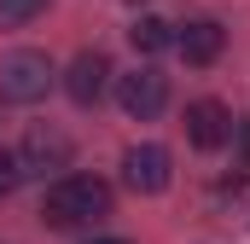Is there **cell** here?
I'll list each match as a JSON object with an SVG mask.
<instances>
[{
    "label": "cell",
    "mask_w": 250,
    "mask_h": 244,
    "mask_svg": "<svg viewBox=\"0 0 250 244\" xmlns=\"http://www.w3.org/2000/svg\"><path fill=\"white\" fill-rule=\"evenodd\" d=\"M99 215H111V186L99 175H59L41 198V227H53V233L93 227Z\"/></svg>",
    "instance_id": "1"
},
{
    "label": "cell",
    "mask_w": 250,
    "mask_h": 244,
    "mask_svg": "<svg viewBox=\"0 0 250 244\" xmlns=\"http://www.w3.org/2000/svg\"><path fill=\"white\" fill-rule=\"evenodd\" d=\"M47 87H53V64H47V53L18 47L12 59L0 64V99H6V105H35V99H47Z\"/></svg>",
    "instance_id": "2"
},
{
    "label": "cell",
    "mask_w": 250,
    "mask_h": 244,
    "mask_svg": "<svg viewBox=\"0 0 250 244\" xmlns=\"http://www.w3.org/2000/svg\"><path fill=\"white\" fill-rule=\"evenodd\" d=\"M117 99H123V111H128V117L151 122L163 105H169V76L146 64V70H134V76H123V81H117Z\"/></svg>",
    "instance_id": "3"
},
{
    "label": "cell",
    "mask_w": 250,
    "mask_h": 244,
    "mask_svg": "<svg viewBox=\"0 0 250 244\" xmlns=\"http://www.w3.org/2000/svg\"><path fill=\"white\" fill-rule=\"evenodd\" d=\"M187 140L198 151H221V145L233 140V111H227L221 99H192L187 105Z\"/></svg>",
    "instance_id": "4"
},
{
    "label": "cell",
    "mask_w": 250,
    "mask_h": 244,
    "mask_svg": "<svg viewBox=\"0 0 250 244\" xmlns=\"http://www.w3.org/2000/svg\"><path fill=\"white\" fill-rule=\"evenodd\" d=\"M105 87H111V59L105 53H76V64L64 70V93L87 111V105L105 99Z\"/></svg>",
    "instance_id": "5"
},
{
    "label": "cell",
    "mask_w": 250,
    "mask_h": 244,
    "mask_svg": "<svg viewBox=\"0 0 250 244\" xmlns=\"http://www.w3.org/2000/svg\"><path fill=\"white\" fill-rule=\"evenodd\" d=\"M123 181H128V192H140V198L163 192V186H169V151H163V145H134L123 157Z\"/></svg>",
    "instance_id": "6"
},
{
    "label": "cell",
    "mask_w": 250,
    "mask_h": 244,
    "mask_svg": "<svg viewBox=\"0 0 250 244\" xmlns=\"http://www.w3.org/2000/svg\"><path fill=\"white\" fill-rule=\"evenodd\" d=\"M18 163H23V175L64 169L70 163V134H59V128H29V140L18 145Z\"/></svg>",
    "instance_id": "7"
},
{
    "label": "cell",
    "mask_w": 250,
    "mask_h": 244,
    "mask_svg": "<svg viewBox=\"0 0 250 244\" xmlns=\"http://www.w3.org/2000/svg\"><path fill=\"white\" fill-rule=\"evenodd\" d=\"M221 41H227V29L215 18H192L187 29H175V53L187 64H215L221 59Z\"/></svg>",
    "instance_id": "8"
},
{
    "label": "cell",
    "mask_w": 250,
    "mask_h": 244,
    "mask_svg": "<svg viewBox=\"0 0 250 244\" xmlns=\"http://www.w3.org/2000/svg\"><path fill=\"white\" fill-rule=\"evenodd\" d=\"M128 41H134V53H163V47H175V29L163 23V18H134V29H128Z\"/></svg>",
    "instance_id": "9"
},
{
    "label": "cell",
    "mask_w": 250,
    "mask_h": 244,
    "mask_svg": "<svg viewBox=\"0 0 250 244\" xmlns=\"http://www.w3.org/2000/svg\"><path fill=\"white\" fill-rule=\"evenodd\" d=\"M47 0H0V29H23Z\"/></svg>",
    "instance_id": "10"
},
{
    "label": "cell",
    "mask_w": 250,
    "mask_h": 244,
    "mask_svg": "<svg viewBox=\"0 0 250 244\" xmlns=\"http://www.w3.org/2000/svg\"><path fill=\"white\" fill-rule=\"evenodd\" d=\"M23 181V163H18V151H0V198H12Z\"/></svg>",
    "instance_id": "11"
},
{
    "label": "cell",
    "mask_w": 250,
    "mask_h": 244,
    "mask_svg": "<svg viewBox=\"0 0 250 244\" xmlns=\"http://www.w3.org/2000/svg\"><path fill=\"white\" fill-rule=\"evenodd\" d=\"M239 181H250V122L239 128Z\"/></svg>",
    "instance_id": "12"
},
{
    "label": "cell",
    "mask_w": 250,
    "mask_h": 244,
    "mask_svg": "<svg viewBox=\"0 0 250 244\" xmlns=\"http://www.w3.org/2000/svg\"><path fill=\"white\" fill-rule=\"evenodd\" d=\"M99 244H128V239H99Z\"/></svg>",
    "instance_id": "13"
}]
</instances>
